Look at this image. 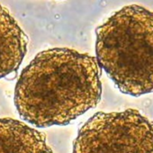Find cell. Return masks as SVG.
Wrapping results in <instances>:
<instances>
[{
  "label": "cell",
  "mask_w": 153,
  "mask_h": 153,
  "mask_svg": "<svg viewBox=\"0 0 153 153\" xmlns=\"http://www.w3.org/2000/svg\"><path fill=\"white\" fill-rule=\"evenodd\" d=\"M28 38L9 10L0 4V79L19 68L26 52Z\"/></svg>",
  "instance_id": "cell-4"
},
{
  "label": "cell",
  "mask_w": 153,
  "mask_h": 153,
  "mask_svg": "<svg viewBox=\"0 0 153 153\" xmlns=\"http://www.w3.org/2000/svg\"><path fill=\"white\" fill-rule=\"evenodd\" d=\"M100 76L97 58L69 48L47 49L21 72L16 108L35 127L67 125L100 102Z\"/></svg>",
  "instance_id": "cell-1"
},
{
  "label": "cell",
  "mask_w": 153,
  "mask_h": 153,
  "mask_svg": "<svg viewBox=\"0 0 153 153\" xmlns=\"http://www.w3.org/2000/svg\"><path fill=\"white\" fill-rule=\"evenodd\" d=\"M0 153H53L45 135L24 122L0 118Z\"/></svg>",
  "instance_id": "cell-5"
},
{
  "label": "cell",
  "mask_w": 153,
  "mask_h": 153,
  "mask_svg": "<svg viewBox=\"0 0 153 153\" xmlns=\"http://www.w3.org/2000/svg\"><path fill=\"white\" fill-rule=\"evenodd\" d=\"M72 153H153V121L136 109L98 112L79 130Z\"/></svg>",
  "instance_id": "cell-3"
},
{
  "label": "cell",
  "mask_w": 153,
  "mask_h": 153,
  "mask_svg": "<svg viewBox=\"0 0 153 153\" xmlns=\"http://www.w3.org/2000/svg\"><path fill=\"white\" fill-rule=\"evenodd\" d=\"M97 60L123 94L153 92V11L130 5L96 30Z\"/></svg>",
  "instance_id": "cell-2"
}]
</instances>
